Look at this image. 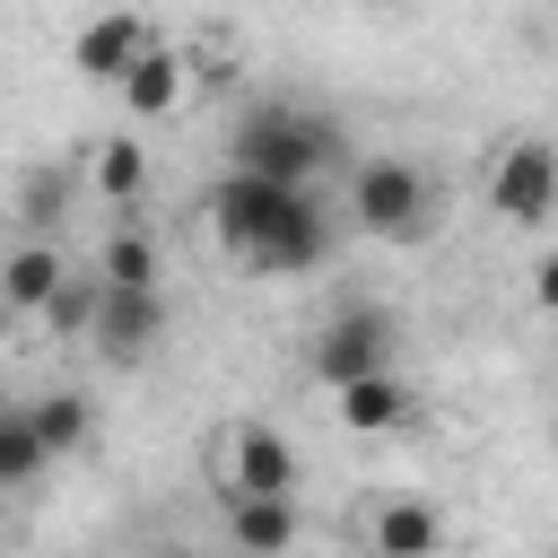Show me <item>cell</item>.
I'll use <instances>...</instances> for the list:
<instances>
[{
    "mask_svg": "<svg viewBox=\"0 0 558 558\" xmlns=\"http://www.w3.org/2000/svg\"><path fill=\"white\" fill-rule=\"evenodd\" d=\"M227 157L253 166V174H279V183H314L340 157V131L323 113H305V105H253V113H235Z\"/></svg>",
    "mask_w": 558,
    "mask_h": 558,
    "instance_id": "cell-1",
    "label": "cell"
},
{
    "mask_svg": "<svg viewBox=\"0 0 558 558\" xmlns=\"http://www.w3.org/2000/svg\"><path fill=\"white\" fill-rule=\"evenodd\" d=\"M349 218L375 244H418V235H436V183L410 157H366L349 174Z\"/></svg>",
    "mask_w": 558,
    "mask_h": 558,
    "instance_id": "cell-2",
    "label": "cell"
},
{
    "mask_svg": "<svg viewBox=\"0 0 558 558\" xmlns=\"http://www.w3.org/2000/svg\"><path fill=\"white\" fill-rule=\"evenodd\" d=\"M296 201H314V183H279V174H253V166H227L218 183H209V227H218V244L227 253H253Z\"/></svg>",
    "mask_w": 558,
    "mask_h": 558,
    "instance_id": "cell-3",
    "label": "cell"
},
{
    "mask_svg": "<svg viewBox=\"0 0 558 558\" xmlns=\"http://www.w3.org/2000/svg\"><path fill=\"white\" fill-rule=\"evenodd\" d=\"M87 340L105 366H140L157 340H166V296L157 288H96V314H87Z\"/></svg>",
    "mask_w": 558,
    "mask_h": 558,
    "instance_id": "cell-4",
    "label": "cell"
},
{
    "mask_svg": "<svg viewBox=\"0 0 558 558\" xmlns=\"http://www.w3.org/2000/svg\"><path fill=\"white\" fill-rule=\"evenodd\" d=\"M558 201V166H549V140H514L497 166H488V209L506 227H541Z\"/></svg>",
    "mask_w": 558,
    "mask_h": 558,
    "instance_id": "cell-5",
    "label": "cell"
},
{
    "mask_svg": "<svg viewBox=\"0 0 558 558\" xmlns=\"http://www.w3.org/2000/svg\"><path fill=\"white\" fill-rule=\"evenodd\" d=\"M375 366H392V323L375 305H349L314 331V375L323 384H349V375H375Z\"/></svg>",
    "mask_w": 558,
    "mask_h": 558,
    "instance_id": "cell-6",
    "label": "cell"
},
{
    "mask_svg": "<svg viewBox=\"0 0 558 558\" xmlns=\"http://www.w3.org/2000/svg\"><path fill=\"white\" fill-rule=\"evenodd\" d=\"M323 253H331V218H323V201H296V209H288V218L244 253V262H253V270H270V279H305Z\"/></svg>",
    "mask_w": 558,
    "mask_h": 558,
    "instance_id": "cell-7",
    "label": "cell"
},
{
    "mask_svg": "<svg viewBox=\"0 0 558 558\" xmlns=\"http://www.w3.org/2000/svg\"><path fill=\"white\" fill-rule=\"evenodd\" d=\"M227 497H296V445L279 427H244L227 462Z\"/></svg>",
    "mask_w": 558,
    "mask_h": 558,
    "instance_id": "cell-8",
    "label": "cell"
},
{
    "mask_svg": "<svg viewBox=\"0 0 558 558\" xmlns=\"http://www.w3.org/2000/svg\"><path fill=\"white\" fill-rule=\"evenodd\" d=\"M148 44V26H140V9H105V17H87L78 35H70V70L78 78H96V87H113L122 78V61Z\"/></svg>",
    "mask_w": 558,
    "mask_h": 558,
    "instance_id": "cell-9",
    "label": "cell"
},
{
    "mask_svg": "<svg viewBox=\"0 0 558 558\" xmlns=\"http://www.w3.org/2000/svg\"><path fill=\"white\" fill-rule=\"evenodd\" d=\"M331 392H340V418H349L357 436H392V427H410V418H418V392H410L392 366L349 375V384H331Z\"/></svg>",
    "mask_w": 558,
    "mask_h": 558,
    "instance_id": "cell-10",
    "label": "cell"
},
{
    "mask_svg": "<svg viewBox=\"0 0 558 558\" xmlns=\"http://www.w3.org/2000/svg\"><path fill=\"white\" fill-rule=\"evenodd\" d=\"M113 87H122V105H131L140 122H157V113H174V96H183V61L148 35V44L122 61V78H113Z\"/></svg>",
    "mask_w": 558,
    "mask_h": 558,
    "instance_id": "cell-11",
    "label": "cell"
},
{
    "mask_svg": "<svg viewBox=\"0 0 558 558\" xmlns=\"http://www.w3.org/2000/svg\"><path fill=\"white\" fill-rule=\"evenodd\" d=\"M235 549H296V497H227Z\"/></svg>",
    "mask_w": 558,
    "mask_h": 558,
    "instance_id": "cell-12",
    "label": "cell"
},
{
    "mask_svg": "<svg viewBox=\"0 0 558 558\" xmlns=\"http://www.w3.org/2000/svg\"><path fill=\"white\" fill-rule=\"evenodd\" d=\"M61 270H70V262H61L52 244H17V253L0 262V305H9V314H35V305L52 296Z\"/></svg>",
    "mask_w": 558,
    "mask_h": 558,
    "instance_id": "cell-13",
    "label": "cell"
},
{
    "mask_svg": "<svg viewBox=\"0 0 558 558\" xmlns=\"http://www.w3.org/2000/svg\"><path fill=\"white\" fill-rule=\"evenodd\" d=\"M375 549L384 558H427V549H445V523L427 506H384L375 514Z\"/></svg>",
    "mask_w": 558,
    "mask_h": 558,
    "instance_id": "cell-14",
    "label": "cell"
},
{
    "mask_svg": "<svg viewBox=\"0 0 558 558\" xmlns=\"http://www.w3.org/2000/svg\"><path fill=\"white\" fill-rule=\"evenodd\" d=\"M96 192H105L113 209H131V201L148 192V157H140V140H105V148H96Z\"/></svg>",
    "mask_w": 558,
    "mask_h": 558,
    "instance_id": "cell-15",
    "label": "cell"
},
{
    "mask_svg": "<svg viewBox=\"0 0 558 558\" xmlns=\"http://www.w3.org/2000/svg\"><path fill=\"white\" fill-rule=\"evenodd\" d=\"M96 279H113V288H157V244H148L140 227H113V235H105Z\"/></svg>",
    "mask_w": 558,
    "mask_h": 558,
    "instance_id": "cell-16",
    "label": "cell"
},
{
    "mask_svg": "<svg viewBox=\"0 0 558 558\" xmlns=\"http://www.w3.org/2000/svg\"><path fill=\"white\" fill-rule=\"evenodd\" d=\"M44 462H52V453H44V436L26 427V410H0V497H9V488H26Z\"/></svg>",
    "mask_w": 558,
    "mask_h": 558,
    "instance_id": "cell-17",
    "label": "cell"
},
{
    "mask_svg": "<svg viewBox=\"0 0 558 558\" xmlns=\"http://www.w3.org/2000/svg\"><path fill=\"white\" fill-rule=\"evenodd\" d=\"M26 427L44 436V453H70L87 436V401L78 392H44V401H26Z\"/></svg>",
    "mask_w": 558,
    "mask_h": 558,
    "instance_id": "cell-18",
    "label": "cell"
},
{
    "mask_svg": "<svg viewBox=\"0 0 558 558\" xmlns=\"http://www.w3.org/2000/svg\"><path fill=\"white\" fill-rule=\"evenodd\" d=\"M96 288H105V279H70V270H61V279H52V296H44L35 314H44V323H52L61 340H87V314H96Z\"/></svg>",
    "mask_w": 558,
    "mask_h": 558,
    "instance_id": "cell-19",
    "label": "cell"
},
{
    "mask_svg": "<svg viewBox=\"0 0 558 558\" xmlns=\"http://www.w3.org/2000/svg\"><path fill=\"white\" fill-rule=\"evenodd\" d=\"M349 9H392V0H349Z\"/></svg>",
    "mask_w": 558,
    "mask_h": 558,
    "instance_id": "cell-20",
    "label": "cell"
}]
</instances>
